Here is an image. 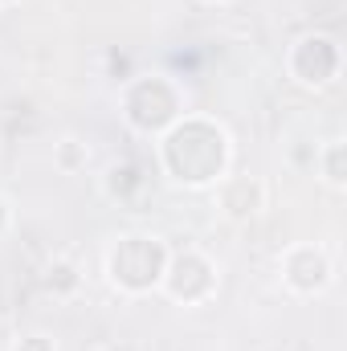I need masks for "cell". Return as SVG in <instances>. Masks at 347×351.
<instances>
[{"label":"cell","instance_id":"16","mask_svg":"<svg viewBox=\"0 0 347 351\" xmlns=\"http://www.w3.org/2000/svg\"><path fill=\"white\" fill-rule=\"evenodd\" d=\"M94 351H115V348H94Z\"/></svg>","mask_w":347,"mask_h":351},{"label":"cell","instance_id":"5","mask_svg":"<svg viewBox=\"0 0 347 351\" xmlns=\"http://www.w3.org/2000/svg\"><path fill=\"white\" fill-rule=\"evenodd\" d=\"M344 74V45L331 33H302L286 49V78L302 90H327Z\"/></svg>","mask_w":347,"mask_h":351},{"label":"cell","instance_id":"3","mask_svg":"<svg viewBox=\"0 0 347 351\" xmlns=\"http://www.w3.org/2000/svg\"><path fill=\"white\" fill-rule=\"evenodd\" d=\"M188 114V98L184 86L168 78V74H135L127 78L119 90V119L135 131V135H147V139H160L176 119Z\"/></svg>","mask_w":347,"mask_h":351},{"label":"cell","instance_id":"14","mask_svg":"<svg viewBox=\"0 0 347 351\" xmlns=\"http://www.w3.org/2000/svg\"><path fill=\"white\" fill-rule=\"evenodd\" d=\"M200 4H213V8H229V4H237V0H200Z\"/></svg>","mask_w":347,"mask_h":351},{"label":"cell","instance_id":"8","mask_svg":"<svg viewBox=\"0 0 347 351\" xmlns=\"http://www.w3.org/2000/svg\"><path fill=\"white\" fill-rule=\"evenodd\" d=\"M315 168H319V180H323L331 192H347V139L344 135H331V139L319 147Z\"/></svg>","mask_w":347,"mask_h":351},{"label":"cell","instance_id":"15","mask_svg":"<svg viewBox=\"0 0 347 351\" xmlns=\"http://www.w3.org/2000/svg\"><path fill=\"white\" fill-rule=\"evenodd\" d=\"M21 0H0V12H8V8H16Z\"/></svg>","mask_w":347,"mask_h":351},{"label":"cell","instance_id":"7","mask_svg":"<svg viewBox=\"0 0 347 351\" xmlns=\"http://www.w3.org/2000/svg\"><path fill=\"white\" fill-rule=\"evenodd\" d=\"M213 200H217V213L229 225H250V221H258L261 213H265L270 188L254 172H229L213 184Z\"/></svg>","mask_w":347,"mask_h":351},{"label":"cell","instance_id":"2","mask_svg":"<svg viewBox=\"0 0 347 351\" xmlns=\"http://www.w3.org/2000/svg\"><path fill=\"white\" fill-rule=\"evenodd\" d=\"M168 254H172V245L160 233L127 229L106 245L102 274H106L110 290H119L123 298H147V294H160V278H164Z\"/></svg>","mask_w":347,"mask_h":351},{"label":"cell","instance_id":"12","mask_svg":"<svg viewBox=\"0 0 347 351\" xmlns=\"http://www.w3.org/2000/svg\"><path fill=\"white\" fill-rule=\"evenodd\" d=\"M8 351H58V339H53L49 331H25V335L12 339Z\"/></svg>","mask_w":347,"mask_h":351},{"label":"cell","instance_id":"13","mask_svg":"<svg viewBox=\"0 0 347 351\" xmlns=\"http://www.w3.org/2000/svg\"><path fill=\"white\" fill-rule=\"evenodd\" d=\"M12 221H16V213H12V200H8V196L0 192V237H8Z\"/></svg>","mask_w":347,"mask_h":351},{"label":"cell","instance_id":"1","mask_svg":"<svg viewBox=\"0 0 347 351\" xmlns=\"http://www.w3.org/2000/svg\"><path fill=\"white\" fill-rule=\"evenodd\" d=\"M156 164L176 188H213L233 172V135L213 114L188 110L156 139Z\"/></svg>","mask_w":347,"mask_h":351},{"label":"cell","instance_id":"4","mask_svg":"<svg viewBox=\"0 0 347 351\" xmlns=\"http://www.w3.org/2000/svg\"><path fill=\"white\" fill-rule=\"evenodd\" d=\"M221 290V265L213 262L204 250L184 245L168 254L164 278H160V294L176 306H208Z\"/></svg>","mask_w":347,"mask_h":351},{"label":"cell","instance_id":"10","mask_svg":"<svg viewBox=\"0 0 347 351\" xmlns=\"http://www.w3.org/2000/svg\"><path fill=\"white\" fill-rule=\"evenodd\" d=\"M41 286L53 298H74L82 290V274H78V265L70 262V258H53V262L45 265V274H41Z\"/></svg>","mask_w":347,"mask_h":351},{"label":"cell","instance_id":"6","mask_svg":"<svg viewBox=\"0 0 347 351\" xmlns=\"http://www.w3.org/2000/svg\"><path fill=\"white\" fill-rule=\"evenodd\" d=\"M278 282L290 298H323L335 286V258L319 241H294L278 258Z\"/></svg>","mask_w":347,"mask_h":351},{"label":"cell","instance_id":"11","mask_svg":"<svg viewBox=\"0 0 347 351\" xmlns=\"http://www.w3.org/2000/svg\"><path fill=\"white\" fill-rule=\"evenodd\" d=\"M139 188H143V176L135 172L131 164H110L102 172V196L106 200H131Z\"/></svg>","mask_w":347,"mask_h":351},{"label":"cell","instance_id":"9","mask_svg":"<svg viewBox=\"0 0 347 351\" xmlns=\"http://www.w3.org/2000/svg\"><path fill=\"white\" fill-rule=\"evenodd\" d=\"M90 143L86 139H78V135H62L58 143H53V168L62 176H82L90 168Z\"/></svg>","mask_w":347,"mask_h":351}]
</instances>
